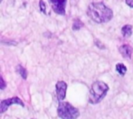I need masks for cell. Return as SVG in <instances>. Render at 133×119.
Instances as JSON below:
<instances>
[{"label": "cell", "instance_id": "1", "mask_svg": "<svg viewBox=\"0 0 133 119\" xmlns=\"http://www.w3.org/2000/svg\"><path fill=\"white\" fill-rule=\"evenodd\" d=\"M88 14L90 18L96 23L109 22L113 17V13L111 9L105 6L103 3H92L89 5Z\"/></svg>", "mask_w": 133, "mask_h": 119}, {"label": "cell", "instance_id": "2", "mask_svg": "<svg viewBox=\"0 0 133 119\" xmlns=\"http://www.w3.org/2000/svg\"><path fill=\"white\" fill-rule=\"evenodd\" d=\"M109 89V86L102 81L93 83L89 91V103L94 104L99 103L106 96Z\"/></svg>", "mask_w": 133, "mask_h": 119}, {"label": "cell", "instance_id": "3", "mask_svg": "<svg viewBox=\"0 0 133 119\" xmlns=\"http://www.w3.org/2000/svg\"><path fill=\"white\" fill-rule=\"evenodd\" d=\"M57 115L61 119H77L79 111L68 102H62L58 104Z\"/></svg>", "mask_w": 133, "mask_h": 119}, {"label": "cell", "instance_id": "4", "mask_svg": "<svg viewBox=\"0 0 133 119\" xmlns=\"http://www.w3.org/2000/svg\"><path fill=\"white\" fill-rule=\"evenodd\" d=\"M20 104L21 106H24V103L22 102L19 97H12V98H8V99H5L1 102V106H0V108H1V113H4L8 107H9L11 104Z\"/></svg>", "mask_w": 133, "mask_h": 119}, {"label": "cell", "instance_id": "5", "mask_svg": "<svg viewBox=\"0 0 133 119\" xmlns=\"http://www.w3.org/2000/svg\"><path fill=\"white\" fill-rule=\"evenodd\" d=\"M66 3V0H50V4H51L53 10L57 14H60V15L65 14Z\"/></svg>", "mask_w": 133, "mask_h": 119}, {"label": "cell", "instance_id": "6", "mask_svg": "<svg viewBox=\"0 0 133 119\" xmlns=\"http://www.w3.org/2000/svg\"><path fill=\"white\" fill-rule=\"evenodd\" d=\"M68 88V85L63 81H59L56 85V92H57V97L59 101H62L66 97V92Z\"/></svg>", "mask_w": 133, "mask_h": 119}, {"label": "cell", "instance_id": "7", "mask_svg": "<svg viewBox=\"0 0 133 119\" xmlns=\"http://www.w3.org/2000/svg\"><path fill=\"white\" fill-rule=\"evenodd\" d=\"M119 52L121 55L125 58H129L132 54V48L129 45H123L119 47Z\"/></svg>", "mask_w": 133, "mask_h": 119}, {"label": "cell", "instance_id": "8", "mask_svg": "<svg viewBox=\"0 0 133 119\" xmlns=\"http://www.w3.org/2000/svg\"><path fill=\"white\" fill-rule=\"evenodd\" d=\"M121 33L124 37H129L131 36V34H132V26L130 25L124 26L121 29Z\"/></svg>", "mask_w": 133, "mask_h": 119}, {"label": "cell", "instance_id": "9", "mask_svg": "<svg viewBox=\"0 0 133 119\" xmlns=\"http://www.w3.org/2000/svg\"><path fill=\"white\" fill-rule=\"evenodd\" d=\"M116 70L120 75H124L127 72V67L123 64H118L116 66Z\"/></svg>", "mask_w": 133, "mask_h": 119}, {"label": "cell", "instance_id": "10", "mask_svg": "<svg viewBox=\"0 0 133 119\" xmlns=\"http://www.w3.org/2000/svg\"><path fill=\"white\" fill-rule=\"evenodd\" d=\"M17 73H18L23 78L26 79V77H28V73H26V70L22 66H17Z\"/></svg>", "mask_w": 133, "mask_h": 119}, {"label": "cell", "instance_id": "11", "mask_svg": "<svg viewBox=\"0 0 133 119\" xmlns=\"http://www.w3.org/2000/svg\"><path fill=\"white\" fill-rule=\"evenodd\" d=\"M83 26V24L80 20H76L73 24V30H78L80 27Z\"/></svg>", "mask_w": 133, "mask_h": 119}, {"label": "cell", "instance_id": "12", "mask_svg": "<svg viewBox=\"0 0 133 119\" xmlns=\"http://www.w3.org/2000/svg\"><path fill=\"white\" fill-rule=\"evenodd\" d=\"M39 5H40V10L41 12H43V13H46V5H45V3L43 2L42 0L40 1V3H39Z\"/></svg>", "mask_w": 133, "mask_h": 119}, {"label": "cell", "instance_id": "13", "mask_svg": "<svg viewBox=\"0 0 133 119\" xmlns=\"http://www.w3.org/2000/svg\"><path fill=\"white\" fill-rule=\"evenodd\" d=\"M1 89H4L5 87H6V83H5V81H4V78H3V76H1Z\"/></svg>", "mask_w": 133, "mask_h": 119}, {"label": "cell", "instance_id": "14", "mask_svg": "<svg viewBox=\"0 0 133 119\" xmlns=\"http://www.w3.org/2000/svg\"><path fill=\"white\" fill-rule=\"evenodd\" d=\"M126 3L129 6L130 8H133V0H126Z\"/></svg>", "mask_w": 133, "mask_h": 119}]
</instances>
